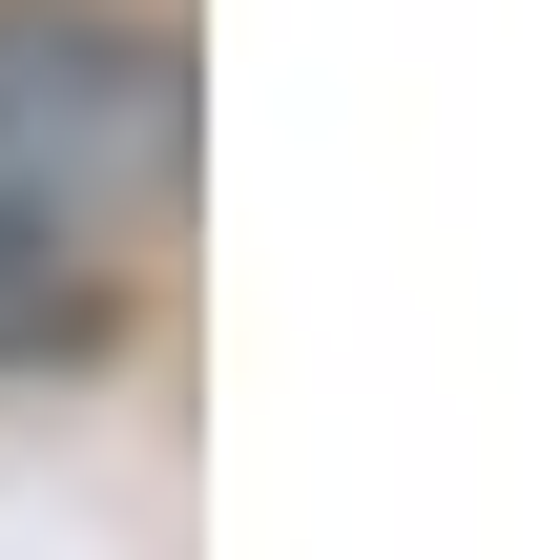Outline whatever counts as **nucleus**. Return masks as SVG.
Listing matches in <instances>:
<instances>
[{
  "mask_svg": "<svg viewBox=\"0 0 560 560\" xmlns=\"http://www.w3.org/2000/svg\"><path fill=\"white\" fill-rule=\"evenodd\" d=\"M187 145H208V83L166 0H0V208L21 229L125 270L187 208Z\"/></svg>",
  "mask_w": 560,
  "mask_h": 560,
  "instance_id": "1",
  "label": "nucleus"
},
{
  "mask_svg": "<svg viewBox=\"0 0 560 560\" xmlns=\"http://www.w3.org/2000/svg\"><path fill=\"white\" fill-rule=\"evenodd\" d=\"M104 312H125V270L0 208V374H62V353H104Z\"/></svg>",
  "mask_w": 560,
  "mask_h": 560,
  "instance_id": "2",
  "label": "nucleus"
}]
</instances>
